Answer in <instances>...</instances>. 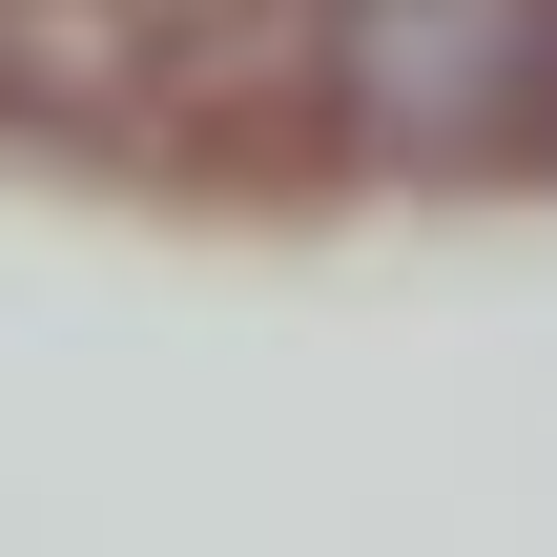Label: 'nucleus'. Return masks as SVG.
Here are the masks:
<instances>
[{"label": "nucleus", "instance_id": "1", "mask_svg": "<svg viewBox=\"0 0 557 557\" xmlns=\"http://www.w3.org/2000/svg\"><path fill=\"white\" fill-rule=\"evenodd\" d=\"M310 103L351 165L413 186H537L557 165V0H331Z\"/></svg>", "mask_w": 557, "mask_h": 557}, {"label": "nucleus", "instance_id": "2", "mask_svg": "<svg viewBox=\"0 0 557 557\" xmlns=\"http://www.w3.org/2000/svg\"><path fill=\"white\" fill-rule=\"evenodd\" d=\"M103 21H124V41H227L248 0H103Z\"/></svg>", "mask_w": 557, "mask_h": 557}]
</instances>
